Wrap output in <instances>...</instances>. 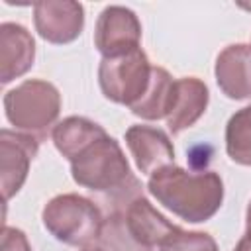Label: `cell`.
<instances>
[{
    "mask_svg": "<svg viewBox=\"0 0 251 251\" xmlns=\"http://www.w3.org/2000/svg\"><path fill=\"white\" fill-rule=\"evenodd\" d=\"M71 175L78 186L100 194L112 214H124L135 198L143 196V186L131 173L120 143L108 133L71 163Z\"/></svg>",
    "mask_w": 251,
    "mask_h": 251,
    "instance_id": "cell-1",
    "label": "cell"
},
{
    "mask_svg": "<svg viewBox=\"0 0 251 251\" xmlns=\"http://www.w3.org/2000/svg\"><path fill=\"white\" fill-rule=\"evenodd\" d=\"M147 190L159 204L188 224L210 220L224 202V182L218 173H190L176 165L149 175Z\"/></svg>",
    "mask_w": 251,
    "mask_h": 251,
    "instance_id": "cell-2",
    "label": "cell"
},
{
    "mask_svg": "<svg viewBox=\"0 0 251 251\" xmlns=\"http://www.w3.org/2000/svg\"><path fill=\"white\" fill-rule=\"evenodd\" d=\"M4 112L16 131L43 139L55 127L61 112V94L55 84L27 78L4 94Z\"/></svg>",
    "mask_w": 251,
    "mask_h": 251,
    "instance_id": "cell-3",
    "label": "cell"
},
{
    "mask_svg": "<svg viewBox=\"0 0 251 251\" xmlns=\"http://www.w3.org/2000/svg\"><path fill=\"white\" fill-rule=\"evenodd\" d=\"M45 229L57 239L73 247H88L100 239L104 218L100 208L75 192L51 198L41 212Z\"/></svg>",
    "mask_w": 251,
    "mask_h": 251,
    "instance_id": "cell-4",
    "label": "cell"
},
{
    "mask_svg": "<svg viewBox=\"0 0 251 251\" xmlns=\"http://www.w3.org/2000/svg\"><path fill=\"white\" fill-rule=\"evenodd\" d=\"M151 73L153 67L145 51L139 47L120 57H102L98 67V84L108 100L131 108L147 92Z\"/></svg>",
    "mask_w": 251,
    "mask_h": 251,
    "instance_id": "cell-5",
    "label": "cell"
},
{
    "mask_svg": "<svg viewBox=\"0 0 251 251\" xmlns=\"http://www.w3.org/2000/svg\"><path fill=\"white\" fill-rule=\"evenodd\" d=\"M141 24L133 10L126 6H106L94 27V47L102 57H120L139 49Z\"/></svg>",
    "mask_w": 251,
    "mask_h": 251,
    "instance_id": "cell-6",
    "label": "cell"
},
{
    "mask_svg": "<svg viewBox=\"0 0 251 251\" xmlns=\"http://www.w3.org/2000/svg\"><path fill=\"white\" fill-rule=\"evenodd\" d=\"M33 24L41 39L65 45L80 35L84 27V8L73 0H39L33 4Z\"/></svg>",
    "mask_w": 251,
    "mask_h": 251,
    "instance_id": "cell-7",
    "label": "cell"
},
{
    "mask_svg": "<svg viewBox=\"0 0 251 251\" xmlns=\"http://www.w3.org/2000/svg\"><path fill=\"white\" fill-rule=\"evenodd\" d=\"M37 149L39 139L33 135L12 131L8 127L0 131V184L6 202L24 186L29 163L37 155Z\"/></svg>",
    "mask_w": 251,
    "mask_h": 251,
    "instance_id": "cell-8",
    "label": "cell"
},
{
    "mask_svg": "<svg viewBox=\"0 0 251 251\" xmlns=\"http://www.w3.org/2000/svg\"><path fill=\"white\" fill-rule=\"evenodd\" d=\"M126 145L135 161V167L143 175L175 165V149L169 135L151 126H131L126 131Z\"/></svg>",
    "mask_w": 251,
    "mask_h": 251,
    "instance_id": "cell-9",
    "label": "cell"
},
{
    "mask_svg": "<svg viewBox=\"0 0 251 251\" xmlns=\"http://www.w3.org/2000/svg\"><path fill=\"white\" fill-rule=\"evenodd\" d=\"M124 218L129 235L143 249L163 247L171 237L180 231V227L171 224L161 212H157L145 196L135 198L124 212Z\"/></svg>",
    "mask_w": 251,
    "mask_h": 251,
    "instance_id": "cell-10",
    "label": "cell"
},
{
    "mask_svg": "<svg viewBox=\"0 0 251 251\" xmlns=\"http://www.w3.org/2000/svg\"><path fill=\"white\" fill-rule=\"evenodd\" d=\"M210 100L208 86L196 76H182L175 80L171 104L167 110V126L173 133H180L194 126L206 112Z\"/></svg>",
    "mask_w": 251,
    "mask_h": 251,
    "instance_id": "cell-11",
    "label": "cell"
},
{
    "mask_svg": "<svg viewBox=\"0 0 251 251\" xmlns=\"http://www.w3.org/2000/svg\"><path fill=\"white\" fill-rule=\"evenodd\" d=\"M216 82L231 100L251 98V45L233 43L216 59Z\"/></svg>",
    "mask_w": 251,
    "mask_h": 251,
    "instance_id": "cell-12",
    "label": "cell"
},
{
    "mask_svg": "<svg viewBox=\"0 0 251 251\" xmlns=\"http://www.w3.org/2000/svg\"><path fill=\"white\" fill-rule=\"evenodd\" d=\"M35 59V41L31 33L14 22H4L0 25V82L25 75Z\"/></svg>",
    "mask_w": 251,
    "mask_h": 251,
    "instance_id": "cell-13",
    "label": "cell"
},
{
    "mask_svg": "<svg viewBox=\"0 0 251 251\" xmlns=\"http://www.w3.org/2000/svg\"><path fill=\"white\" fill-rule=\"evenodd\" d=\"M104 135H106V129L102 126H98L96 122L82 118V116H69V118L61 120L51 131L57 151L71 163L82 151H86L96 139H100Z\"/></svg>",
    "mask_w": 251,
    "mask_h": 251,
    "instance_id": "cell-14",
    "label": "cell"
},
{
    "mask_svg": "<svg viewBox=\"0 0 251 251\" xmlns=\"http://www.w3.org/2000/svg\"><path fill=\"white\" fill-rule=\"evenodd\" d=\"M173 86H175V78L169 75V71H165L163 67H153L149 88L141 96V100L129 108L131 114L143 120H151V122L165 118L169 104H171Z\"/></svg>",
    "mask_w": 251,
    "mask_h": 251,
    "instance_id": "cell-15",
    "label": "cell"
},
{
    "mask_svg": "<svg viewBox=\"0 0 251 251\" xmlns=\"http://www.w3.org/2000/svg\"><path fill=\"white\" fill-rule=\"evenodd\" d=\"M226 151L233 163L251 167V104L229 118L226 126Z\"/></svg>",
    "mask_w": 251,
    "mask_h": 251,
    "instance_id": "cell-16",
    "label": "cell"
},
{
    "mask_svg": "<svg viewBox=\"0 0 251 251\" xmlns=\"http://www.w3.org/2000/svg\"><path fill=\"white\" fill-rule=\"evenodd\" d=\"M98 243L104 251H143V247L139 243H135L133 237L129 235V231L126 227V218L120 212L110 214L104 220Z\"/></svg>",
    "mask_w": 251,
    "mask_h": 251,
    "instance_id": "cell-17",
    "label": "cell"
},
{
    "mask_svg": "<svg viewBox=\"0 0 251 251\" xmlns=\"http://www.w3.org/2000/svg\"><path fill=\"white\" fill-rule=\"evenodd\" d=\"M161 249L165 251H218V243L210 233L180 229Z\"/></svg>",
    "mask_w": 251,
    "mask_h": 251,
    "instance_id": "cell-18",
    "label": "cell"
},
{
    "mask_svg": "<svg viewBox=\"0 0 251 251\" xmlns=\"http://www.w3.org/2000/svg\"><path fill=\"white\" fill-rule=\"evenodd\" d=\"M0 251H31V247H29V241H27V237L22 229L4 226L2 227Z\"/></svg>",
    "mask_w": 251,
    "mask_h": 251,
    "instance_id": "cell-19",
    "label": "cell"
},
{
    "mask_svg": "<svg viewBox=\"0 0 251 251\" xmlns=\"http://www.w3.org/2000/svg\"><path fill=\"white\" fill-rule=\"evenodd\" d=\"M233 251H251V231H245V235L237 241Z\"/></svg>",
    "mask_w": 251,
    "mask_h": 251,
    "instance_id": "cell-20",
    "label": "cell"
},
{
    "mask_svg": "<svg viewBox=\"0 0 251 251\" xmlns=\"http://www.w3.org/2000/svg\"><path fill=\"white\" fill-rule=\"evenodd\" d=\"M245 226H247V231H251V202L247 206V214H245Z\"/></svg>",
    "mask_w": 251,
    "mask_h": 251,
    "instance_id": "cell-21",
    "label": "cell"
},
{
    "mask_svg": "<svg viewBox=\"0 0 251 251\" xmlns=\"http://www.w3.org/2000/svg\"><path fill=\"white\" fill-rule=\"evenodd\" d=\"M80 251H104L100 245H88V247H82Z\"/></svg>",
    "mask_w": 251,
    "mask_h": 251,
    "instance_id": "cell-22",
    "label": "cell"
},
{
    "mask_svg": "<svg viewBox=\"0 0 251 251\" xmlns=\"http://www.w3.org/2000/svg\"><path fill=\"white\" fill-rule=\"evenodd\" d=\"M161 251H165V249H161Z\"/></svg>",
    "mask_w": 251,
    "mask_h": 251,
    "instance_id": "cell-23",
    "label": "cell"
}]
</instances>
